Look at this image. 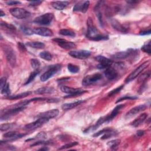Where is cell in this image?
<instances>
[{"instance_id":"obj_40","label":"cell","mask_w":151,"mask_h":151,"mask_svg":"<svg viewBox=\"0 0 151 151\" xmlns=\"http://www.w3.org/2000/svg\"><path fill=\"white\" fill-rule=\"evenodd\" d=\"M1 27H4L6 28H8L10 30H16V28L15 26H14L13 24H8V23H7L5 22H1Z\"/></svg>"},{"instance_id":"obj_37","label":"cell","mask_w":151,"mask_h":151,"mask_svg":"<svg viewBox=\"0 0 151 151\" xmlns=\"http://www.w3.org/2000/svg\"><path fill=\"white\" fill-rule=\"evenodd\" d=\"M20 30H21V31L24 33V34H26V35H29V36H30V35H32L34 33V31L33 29L29 28V27H27L26 26H21L20 27Z\"/></svg>"},{"instance_id":"obj_25","label":"cell","mask_w":151,"mask_h":151,"mask_svg":"<svg viewBox=\"0 0 151 151\" xmlns=\"http://www.w3.org/2000/svg\"><path fill=\"white\" fill-rule=\"evenodd\" d=\"M54 91V88L51 87H44L37 89L34 93L37 95H44V94H50Z\"/></svg>"},{"instance_id":"obj_45","label":"cell","mask_w":151,"mask_h":151,"mask_svg":"<svg viewBox=\"0 0 151 151\" xmlns=\"http://www.w3.org/2000/svg\"><path fill=\"white\" fill-rule=\"evenodd\" d=\"M150 71L149 70L148 72H146L145 73H144V74H142L141 77L139 78V81H141V82H144V81H146L147 80V79L148 77H149L150 76Z\"/></svg>"},{"instance_id":"obj_30","label":"cell","mask_w":151,"mask_h":151,"mask_svg":"<svg viewBox=\"0 0 151 151\" xmlns=\"http://www.w3.org/2000/svg\"><path fill=\"white\" fill-rule=\"evenodd\" d=\"M59 34L64 36H68L72 37H74L76 36V34L73 31L68 29H62L60 30Z\"/></svg>"},{"instance_id":"obj_48","label":"cell","mask_w":151,"mask_h":151,"mask_svg":"<svg viewBox=\"0 0 151 151\" xmlns=\"http://www.w3.org/2000/svg\"><path fill=\"white\" fill-rule=\"evenodd\" d=\"M6 4L8 5H16L18 4H21V3L17 1H8L6 2Z\"/></svg>"},{"instance_id":"obj_55","label":"cell","mask_w":151,"mask_h":151,"mask_svg":"<svg viewBox=\"0 0 151 151\" xmlns=\"http://www.w3.org/2000/svg\"><path fill=\"white\" fill-rule=\"evenodd\" d=\"M0 13H0V16H1V17H3V16H5V14L3 12L2 9L0 10Z\"/></svg>"},{"instance_id":"obj_6","label":"cell","mask_w":151,"mask_h":151,"mask_svg":"<svg viewBox=\"0 0 151 151\" xmlns=\"http://www.w3.org/2000/svg\"><path fill=\"white\" fill-rule=\"evenodd\" d=\"M54 18V15L52 13H45L37 17L34 20V22L43 26L49 25Z\"/></svg>"},{"instance_id":"obj_52","label":"cell","mask_w":151,"mask_h":151,"mask_svg":"<svg viewBox=\"0 0 151 151\" xmlns=\"http://www.w3.org/2000/svg\"><path fill=\"white\" fill-rule=\"evenodd\" d=\"M59 100L58 99H47V102L49 103H54V102H59Z\"/></svg>"},{"instance_id":"obj_46","label":"cell","mask_w":151,"mask_h":151,"mask_svg":"<svg viewBox=\"0 0 151 151\" xmlns=\"http://www.w3.org/2000/svg\"><path fill=\"white\" fill-rule=\"evenodd\" d=\"M18 49L21 51V52H26L27 51V49L25 45L21 42H18Z\"/></svg>"},{"instance_id":"obj_20","label":"cell","mask_w":151,"mask_h":151,"mask_svg":"<svg viewBox=\"0 0 151 151\" xmlns=\"http://www.w3.org/2000/svg\"><path fill=\"white\" fill-rule=\"evenodd\" d=\"M104 76L109 80H113L118 77V74L117 71L114 68L109 67L104 71Z\"/></svg>"},{"instance_id":"obj_2","label":"cell","mask_w":151,"mask_h":151,"mask_svg":"<svg viewBox=\"0 0 151 151\" xmlns=\"http://www.w3.org/2000/svg\"><path fill=\"white\" fill-rule=\"evenodd\" d=\"M2 49L8 63L11 67H15L16 64V55L14 50L10 46L5 44L2 45Z\"/></svg>"},{"instance_id":"obj_4","label":"cell","mask_w":151,"mask_h":151,"mask_svg":"<svg viewBox=\"0 0 151 151\" xmlns=\"http://www.w3.org/2000/svg\"><path fill=\"white\" fill-rule=\"evenodd\" d=\"M62 68V66L60 64H54L49 67V69L45 72L40 77V80L41 82H46L49 79L52 77L54 74H56Z\"/></svg>"},{"instance_id":"obj_19","label":"cell","mask_w":151,"mask_h":151,"mask_svg":"<svg viewBox=\"0 0 151 151\" xmlns=\"http://www.w3.org/2000/svg\"><path fill=\"white\" fill-rule=\"evenodd\" d=\"M110 24L114 30H117L119 32H121L122 33H126L128 31L127 28H126L124 26H123L121 24V23H120L119 21L114 19L110 20Z\"/></svg>"},{"instance_id":"obj_12","label":"cell","mask_w":151,"mask_h":151,"mask_svg":"<svg viewBox=\"0 0 151 151\" xmlns=\"http://www.w3.org/2000/svg\"><path fill=\"white\" fill-rule=\"evenodd\" d=\"M54 42H56L60 47L66 49V50H71L74 49L76 45V44L71 41H68L64 39H60V38H56L53 40Z\"/></svg>"},{"instance_id":"obj_23","label":"cell","mask_w":151,"mask_h":151,"mask_svg":"<svg viewBox=\"0 0 151 151\" xmlns=\"http://www.w3.org/2000/svg\"><path fill=\"white\" fill-rule=\"evenodd\" d=\"M131 54V51L129 50H126L124 51H120L112 55V57L114 59H125L128 57Z\"/></svg>"},{"instance_id":"obj_24","label":"cell","mask_w":151,"mask_h":151,"mask_svg":"<svg viewBox=\"0 0 151 151\" xmlns=\"http://www.w3.org/2000/svg\"><path fill=\"white\" fill-rule=\"evenodd\" d=\"M31 93H32L31 91H26L24 93H20V94H17L15 95H10V96H7L5 97V99L8 100L20 99L24 98H26L30 96V95H31Z\"/></svg>"},{"instance_id":"obj_36","label":"cell","mask_w":151,"mask_h":151,"mask_svg":"<svg viewBox=\"0 0 151 151\" xmlns=\"http://www.w3.org/2000/svg\"><path fill=\"white\" fill-rule=\"evenodd\" d=\"M141 50L145 52L148 53V54H150L151 53V50H150V41H148L147 43H146L142 47H141Z\"/></svg>"},{"instance_id":"obj_22","label":"cell","mask_w":151,"mask_h":151,"mask_svg":"<svg viewBox=\"0 0 151 151\" xmlns=\"http://www.w3.org/2000/svg\"><path fill=\"white\" fill-rule=\"evenodd\" d=\"M147 117H148V114L146 113H144L140 114L137 118H136L132 122V125L135 127L139 126V125H141L145 121V119L147 118Z\"/></svg>"},{"instance_id":"obj_11","label":"cell","mask_w":151,"mask_h":151,"mask_svg":"<svg viewBox=\"0 0 151 151\" xmlns=\"http://www.w3.org/2000/svg\"><path fill=\"white\" fill-rule=\"evenodd\" d=\"M68 54L71 57L77 59H86L91 55V51L89 50H81L71 51L68 53Z\"/></svg>"},{"instance_id":"obj_5","label":"cell","mask_w":151,"mask_h":151,"mask_svg":"<svg viewBox=\"0 0 151 151\" xmlns=\"http://www.w3.org/2000/svg\"><path fill=\"white\" fill-rule=\"evenodd\" d=\"M9 12L13 16L18 19H27L30 17L31 13L28 11L22 8H13L9 9Z\"/></svg>"},{"instance_id":"obj_33","label":"cell","mask_w":151,"mask_h":151,"mask_svg":"<svg viewBox=\"0 0 151 151\" xmlns=\"http://www.w3.org/2000/svg\"><path fill=\"white\" fill-rule=\"evenodd\" d=\"M39 74V72H38V70H35V71L33 72L30 74L29 77L28 78V79H27V82L25 83L24 85H27L30 84V83H31V82H33V81L34 80V79L36 78V77Z\"/></svg>"},{"instance_id":"obj_8","label":"cell","mask_w":151,"mask_h":151,"mask_svg":"<svg viewBox=\"0 0 151 151\" xmlns=\"http://www.w3.org/2000/svg\"><path fill=\"white\" fill-rule=\"evenodd\" d=\"M49 120L43 118H39V119L35 122L28 123L24 127V130L27 131H31L36 129L39 128L45 123H47Z\"/></svg>"},{"instance_id":"obj_50","label":"cell","mask_w":151,"mask_h":151,"mask_svg":"<svg viewBox=\"0 0 151 151\" xmlns=\"http://www.w3.org/2000/svg\"><path fill=\"white\" fill-rule=\"evenodd\" d=\"M150 33H151L150 30H149L148 31H142L139 33V35H141V36H145V35L150 34Z\"/></svg>"},{"instance_id":"obj_21","label":"cell","mask_w":151,"mask_h":151,"mask_svg":"<svg viewBox=\"0 0 151 151\" xmlns=\"http://www.w3.org/2000/svg\"><path fill=\"white\" fill-rule=\"evenodd\" d=\"M85 100H78L74 102H72V103H64L63 104L62 108L63 110H70L76 107H77V106L80 105V104H82V103L85 102Z\"/></svg>"},{"instance_id":"obj_39","label":"cell","mask_w":151,"mask_h":151,"mask_svg":"<svg viewBox=\"0 0 151 151\" xmlns=\"http://www.w3.org/2000/svg\"><path fill=\"white\" fill-rule=\"evenodd\" d=\"M123 87H124V86H123V85H121V86H120L119 87H117V88H116V89L112 90V91H110L109 93H108V96H112L115 95L116 94H117L118 93H119V91H121L123 89Z\"/></svg>"},{"instance_id":"obj_51","label":"cell","mask_w":151,"mask_h":151,"mask_svg":"<svg viewBox=\"0 0 151 151\" xmlns=\"http://www.w3.org/2000/svg\"><path fill=\"white\" fill-rule=\"evenodd\" d=\"M145 133V131H142V130H139L137 132H136V135L138 136V137H141Z\"/></svg>"},{"instance_id":"obj_9","label":"cell","mask_w":151,"mask_h":151,"mask_svg":"<svg viewBox=\"0 0 151 151\" xmlns=\"http://www.w3.org/2000/svg\"><path fill=\"white\" fill-rule=\"evenodd\" d=\"M102 79V75L100 73H95L91 75H87L82 80V85L85 86H89L93 85Z\"/></svg>"},{"instance_id":"obj_38","label":"cell","mask_w":151,"mask_h":151,"mask_svg":"<svg viewBox=\"0 0 151 151\" xmlns=\"http://www.w3.org/2000/svg\"><path fill=\"white\" fill-rule=\"evenodd\" d=\"M30 63H31V65L32 67L35 70H37V69L40 66V62L37 59H32L30 60Z\"/></svg>"},{"instance_id":"obj_27","label":"cell","mask_w":151,"mask_h":151,"mask_svg":"<svg viewBox=\"0 0 151 151\" xmlns=\"http://www.w3.org/2000/svg\"><path fill=\"white\" fill-rule=\"evenodd\" d=\"M26 45H28L29 47L37 49H42L45 47V44L40 41H33V42H27Z\"/></svg>"},{"instance_id":"obj_44","label":"cell","mask_w":151,"mask_h":151,"mask_svg":"<svg viewBox=\"0 0 151 151\" xmlns=\"http://www.w3.org/2000/svg\"><path fill=\"white\" fill-rule=\"evenodd\" d=\"M46 137H47V135L44 132H40L37 135V136H35L34 138H33L32 139L34 140V139H42V140H44L45 139H46Z\"/></svg>"},{"instance_id":"obj_41","label":"cell","mask_w":151,"mask_h":151,"mask_svg":"<svg viewBox=\"0 0 151 151\" xmlns=\"http://www.w3.org/2000/svg\"><path fill=\"white\" fill-rule=\"evenodd\" d=\"M137 99V96H125L123 97H122L121 98H119V99H118V100L116 102V103H119L121 102H122L123 100H135Z\"/></svg>"},{"instance_id":"obj_31","label":"cell","mask_w":151,"mask_h":151,"mask_svg":"<svg viewBox=\"0 0 151 151\" xmlns=\"http://www.w3.org/2000/svg\"><path fill=\"white\" fill-rule=\"evenodd\" d=\"M39 56L41 58V59H43L45 60H47V61H50L53 59L52 54L49 51H42L40 53Z\"/></svg>"},{"instance_id":"obj_47","label":"cell","mask_w":151,"mask_h":151,"mask_svg":"<svg viewBox=\"0 0 151 151\" xmlns=\"http://www.w3.org/2000/svg\"><path fill=\"white\" fill-rule=\"evenodd\" d=\"M7 84V79L5 77H2L0 80V86H1V90Z\"/></svg>"},{"instance_id":"obj_34","label":"cell","mask_w":151,"mask_h":151,"mask_svg":"<svg viewBox=\"0 0 151 151\" xmlns=\"http://www.w3.org/2000/svg\"><path fill=\"white\" fill-rule=\"evenodd\" d=\"M67 68L70 72L72 73H77L80 71V68L76 65L70 63L67 65Z\"/></svg>"},{"instance_id":"obj_15","label":"cell","mask_w":151,"mask_h":151,"mask_svg":"<svg viewBox=\"0 0 151 151\" xmlns=\"http://www.w3.org/2000/svg\"><path fill=\"white\" fill-rule=\"evenodd\" d=\"M33 31L34 34H36L43 37H51L53 35V31L51 30L44 27L34 28Z\"/></svg>"},{"instance_id":"obj_49","label":"cell","mask_w":151,"mask_h":151,"mask_svg":"<svg viewBox=\"0 0 151 151\" xmlns=\"http://www.w3.org/2000/svg\"><path fill=\"white\" fill-rule=\"evenodd\" d=\"M43 3L42 1H31L30 3V5L32 7H35V6H38L40 5Z\"/></svg>"},{"instance_id":"obj_18","label":"cell","mask_w":151,"mask_h":151,"mask_svg":"<svg viewBox=\"0 0 151 151\" xmlns=\"http://www.w3.org/2000/svg\"><path fill=\"white\" fill-rule=\"evenodd\" d=\"M125 106V104H119L117 106H116L109 115L106 116V122H109L113 120L116 116L118 114L121 110Z\"/></svg>"},{"instance_id":"obj_54","label":"cell","mask_w":151,"mask_h":151,"mask_svg":"<svg viewBox=\"0 0 151 151\" xmlns=\"http://www.w3.org/2000/svg\"><path fill=\"white\" fill-rule=\"evenodd\" d=\"M40 150H49V149L47 148V147H46V146H44L43 148H41L40 149H39Z\"/></svg>"},{"instance_id":"obj_43","label":"cell","mask_w":151,"mask_h":151,"mask_svg":"<svg viewBox=\"0 0 151 151\" xmlns=\"http://www.w3.org/2000/svg\"><path fill=\"white\" fill-rule=\"evenodd\" d=\"M51 143V142H50V141H45L44 140H41V141H37L35 143L33 144L31 146H37V145H49Z\"/></svg>"},{"instance_id":"obj_10","label":"cell","mask_w":151,"mask_h":151,"mask_svg":"<svg viewBox=\"0 0 151 151\" xmlns=\"http://www.w3.org/2000/svg\"><path fill=\"white\" fill-rule=\"evenodd\" d=\"M95 60L99 63L97 66V67L99 69L107 68L113 64V61L108 58H106L103 56H98L95 57Z\"/></svg>"},{"instance_id":"obj_13","label":"cell","mask_w":151,"mask_h":151,"mask_svg":"<svg viewBox=\"0 0 151 151\" xmlns=\"http://www.w3.org/2000/svg\"><path fill=\"white\" fill-rule=\"evenodd\" d=\"M146 109H147L146 105H145V104H140V105L133 108L129 112H127L126 114L125 117L127 119H130L132 117H133L135 115L137 114V113L145 110Z\"/></svg>"},{"instance_id":"obj_32","label":"cell","mask_w":151,"mask_h":151,"mask_svg":"<svg viewBox=\"0 0 151 151\" xmlns=\"http://www.w3.org/2000/svg\"><path fill=\"white\" fill-rule=\"evenodd\" d=\"M16 126V124L14 123L2 124L1 125V126H0V129H1V131H7L8 130L14 128Z\"/></svg>"},{"instance_id":"obj_29","label":"cell","mask_w":151,"mask_h":151,"mask_svg":"<svg viewBox=\"0 0 151 151\" xmlns=\"http://www.w3.org/2000/svg\"><path fill=\"white\" fill-rule=\"evenodd\" d=\"M121 142V139H114V140L109 141L107 143V145L112 149H116L119 146Z\"/></svg>"},{"instance_id":"obj_14","label":"cell","mask_w":151,"mask_h":151,"mask_svg":"<svg viewBox=\"0 0 151 151\" xmlns=\"http://www.w3.org/2000/svg\"><path fill=\"white\" fill-rule=\"evenodd\" d=\"M90 5V1H80L78 2L73 7V11H81L83 13L87 12L88 8Z\"/></svg>"},{"instance_id":"obj_42","label":"cell","mask_w":151,"mask_h":151,"mask_svg":"<svg viewBox=\"0 0 151 151\" xmlns=\"http://www.w3.org/2000/svg\"><path fill=\"white\" fill-rule=\"evenodd\" d=\"M78 145V143L77 142H71V143H69V144H66L62 146H61L59 150H63V149H68V148H72V147H73L76 145Z\"/></svg>"},{"instance_id":"obj_17","label":"cell","mask_w":151,"mask_h":151,"mask_svg":"<svg viewBox=\"0 0 151 151\" xmlns=\"http://www.w3.org/2000/svg\"><path fill=\"white\" fill-rule=\"evenodd\" d=\"M27 134L26 133H18L16 131H10L8 132H7L3 135V136L5 138L8 139V140L4 141L5 142H7L10 141H14L16 140L17 139L21 138L23 136H26Z\"/></svg>"},{"instance_id":"obj_7","label":"cell","mask_w":151,"mask_h":151,"mask_svg":"<svg viewBox=\"0 0 151 151\" xmlns=\"http://www.w3.org/2000/svg\"><path fill=\"white\" fill-rule=\"evenodd\" d=\"M61 91L67 94H69L68 96H65L64 98H69V97H73V96H79V95H82L84 93L86 92V91H85L84 90L82 89H76V88H73V87H68V86H62L60 88Z\"/></svg>"},{"instance_id":"obj_3","label":"cell","mask_w":151,"mask_h":151,"mask_svg":"<svg viewBox=\"0 0 151 151\" xmlns=\"http://www.w3.org/2000/svg\"><path fill=\"white\" fill-rule=\"evenodd\" d=\"M149 64H150V60H149L145 62L139 66L138 67H137L126 78L125 81V83H129L132 82V81L134 79H135L139 74H140L143 72L144 70H145L149 65Z\"/></svg>"},{"instance_id":"obj_53","label":"cell","mask_w":151,"mask_h":151,"mask_svg":"<svg viewBox=\"0 0 151 151\" xmlns=\"http://www.w3.org/2000/svg\"><path fill=\"white\" fill-rule=\"evenodd\" d=\"M126 2L127 3L131 4H136V3H139V1H127Z\"/></svg>"},{"instance_id":"obj_1","label":"cell","mask_w":151,"mask_h":151,"mask_svg":"<svg viewBox=\"0 0 151 151\" xmlns=\"http://www.w3.org/2000/svg\"><path fill=\"white\" fill-rule=\"evenodd\" d=\"M87 30L86 33V37L89 39L93 41H101L106 40L109 39L108 35H104L100 33L97 28L94 25L93 21L90 17L88 18L87 21Z\"/></svg>"},{"instance_id":"obj_16","label":"cell","mask_w":151,"mask_h":151,"mask_svg":"<svg viewBox=\"0 0 151 151\" xmlns=\"http://www.w3.org/2000/svg\"><path fill=\"white\" fill-rule=\"evenodd\" d=\"M59 114V110L58 109H53L50 110L47 112H45L43 113H41L39 114L37 116L38 118H43L47 119L49 120L51 119H53L57 116Z\"/></svg>"},{"instance_id":"obj_35","label":"cell","mask_w":151,"mask_h":151,"mask_svg":"<svg viewBox=\"0 0 151 151\" xmlns=\"http://www.w3.org/2000/svg\"><path fill=\"white\" fill-rule=\"evenodd\" d=\"M1 94L6 96L5 97L10 96L11 90H10V88H9V84L8 83H7V84L5 85V86L1 90Z\"/></svg>"},{"instance_id":"obj_26","label":"cell","mask_w":151,"mask_h":151,"mask_svg":"<svg viewBox=\"0 0 151 151\" xmlns=\"http://www.w3.org/2000/svg\"><path fill=\"white\" fill-rule=\"evenodd\" d=\"M68 4V1H53L51 3L52 7L57 10L64 9Z\"/></svg>"},{"instance_id":"obj_28","label":"cell","mask_w":151,"mask_h":151,"mask_svg":"<svg viewBox=\"0 0 151 151\" xmlns=\"http://www.w3.org/2000/svg\"><path fill=\"white\" fill-rule=\"evenodd\" d=\"M117 134H118L117 131H116L113 129H111L110 131L103 133V135L101 137V139L102 140H105V139H108L109 138L112 137V136H116Z\"/></svg>"}]
</instances>
